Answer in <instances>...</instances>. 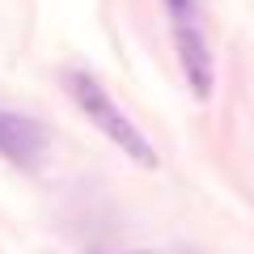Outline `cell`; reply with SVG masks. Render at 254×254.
<instances>
[{
	"instance_id": "cell-4",
	"label": "cell",
	"mask_w": 254,
	"mask_h": 254,
	"mask_svg": "<svg viewBox=\"0 0 254 254\" xmlns=\"http://www.w3.org/2000/svg\"><path fill=\"white\" fill-rule=\"evenodd\" d=\"M165 9H170L174 26H182V21H195V0H165Z\"/></svg>"
},
{
	"instance_id": "cell-3",
	"label": "cell",
	"mask_w": 254,
	"mask_h": 254,
	"mask_svg": "<svg viewBox=\"0 0 254 254\" xmlns=\"http://www.w3.org/2000/svg\"><path fill=\"white\" fill-rule=\"evenodd\" d=\"M38 148H43L38 123L13 115V110H0V153L9 157V161H30Z\"/></svg>"
},
{
	"instance_id": "cell-1",
	"label": "cell",
	"mask_w": 254,
	"mask_h": 254,
	"mask_svg": "<svg viewBox=\"0 0 254 254\" xmlns=\"http://www.w3.org/2000/svg\"><path fill=\"white\" fill-rule=\"evenodd\" d=\"M68 93H72V102L85 110V119L98 127L102 136H106L110 144H119V153H127L136 165H148V170L157 165V153H153V144L144 140V131H140V127L131 123L115 102H110V93L102 89L93 76L72 72V76H68Z\"/></svg>"
},
{
	"instance_id": "cell-2",
	"label": "cell",
	"mask_w": 254,
	"mask_h": 254,
	"mask_svg": "<svg viewBox=\"0 0 254 254\" xmlns=\"http://www.w3.org/2000/svg\"><path fill=\"white\" fill-rule=\"evenodd\" d=\"M174 43H178V64L187 72V85L195 89V98H208L216 85V64H212L203 30L195 21H182V26H174Z\"/></svg>"
},
{
	"instance_id": "cell-5",
	"label": "cell",
	"mask_w": 254,
	"mask_h": 254,
	"mask_svg": "<svg viewBox=\"0 0 254 254\" xmlns=\"http://www.w3.org/2000/svg\"><path fill=\"white\" fill-rule=\"evenodd\" d=\"M127 254H153V250H127Z\"/></svg>"
}]
</instances>
